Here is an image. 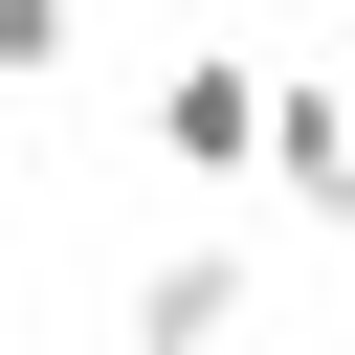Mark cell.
<instances>
[{"label":"cell","mask_w":355,"mask_h":355,"mask_svg":"<svg viewBox=\"0 0 355 355\" xmlns=\"http://www.w3.org/2000/svg\"><path fill=\"white\" fill-rule=\"evenodd\" d=\"M155 155H178V178H266V67L178 44V67H155Z\"/></svg>","instance_id":"6da1fadb"},{"label":"cell","mask_w":355,"mask_h":355,"mask_svg":"<svg viewBox=\"0 0 355 355\" xmlns=\"http://www.w3.org/2000/svg\"><path fill=\"white\" fill-rule=\"evenodd\" d=\"M266 178H288V222H333V244H355V89H311V67H288V89H266Z\"/></svg>","instance_id":"7a4b0ae2"},{"label":"cell","mask_w":355,"mask_h":355,"mask_svg":"<svg viewBox=\"0 0 355 355\" xmlns=\"http://www.w3.org/2000/svg\"><path fill=\"white\" fill-rule=\"evenodd\" d=\"M133 355H244V266L222 244H155L133 266Z\"/></svg>","instance_id":"3957f363"},{"label":"cell","mask_w":355,"mask_h":355,"mask_svg":"<svg viewBox=\"0 0 355 355\" xmlns=\"http://www.w3.org/2000/svg\"><path fill=\"white\" fill-rule=\"evenodd\" d=\"M67 67V0H0V89H44Z\"/></svg>","instance_id":"277c9868"}]
</instances>
